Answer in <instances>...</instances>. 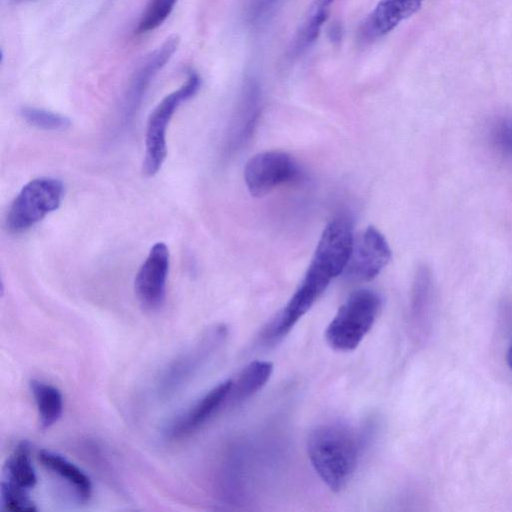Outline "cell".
I'll return each mask as SVG.
<instances>
[{
	"instance_id": "10",
	"label": "cell",
	"mask_w": 512,
	"mask_h": 512,
	"mask_svg": "<svg viewBox=\"0 0 512 512\" xmlns=\"http://www.w3.org/2000/svg\"><path fill=\"white\" fill-rule=\"evenodd\" d=\"M261 114V89L254 78H248L229 124L225 152L231 155L242 149L251 139Z\"/></svg>"
},
{
	"instance_id": "21",
	"label": "cell",
	"mask_w": 512,
	"mask_h": 512,
	"mask_svg": "<svg viewBox=\"0 0 512 512\" xmlns=\"http://www.w3.org/2000/svg\"><path fill=\"white\" fill-rule=\"evenodd\" d=\"M20 114L31 126L46 131L65 130L71 124L66 116L37 107H22Z\"/></svg>"
},
{
	"instance_id": "6",
	"label": "cell",
	"mask_w": 512,
	"mask_h": 512,
	"mask_svg": "<svg viewBox=\"0 0 512 512\" xmlns=\"http://www.w3.org/2000/svg\"><path fill=\"white\" fill-rule=\"evenodd\" d=\"M300 177L301 170L296 160L282 151L258 153L247 161L244 168L246 187L254 197H263Z\"/></svg>"
},
{
	"instance_id": "1",
	"label": "cell",
	"mask_w": 512,
	"mask_h": 512,
	"mask_svg": "<svg viewBox=\"0 0 512 512\" xmlns=\"http://www.w3.org/2000/svg\"><path fill=\"white\" fill-rule=\"evenodd\" d=\"M363 439L352 426L329 422L313 428L307 438V453L320 479L333 491L342 490L354 475Z\"/></svg>"
},
{
	"instance_id": "5",
	"label": "cell",
	"mask_w": 512,
	"mask_h": 512,
	"mask_svg": "<svg viewBox=\"0 0 512 512\" xmlns=\"http://www.w3.org/2000/svg\"><path fill=\"white\" fill-rule=\"evenodd\" d=\"M64 195L63 183L53 177H38L25 184L13 200L6 217L7 230L23 233L47 214L58 209Z\"/></svg>"
},
{
	"instance_id": "4",
	"label": "cell",
	"mask_w": 512,
	"mask_h": 512,
	"mask_svg": "<svg viewBox=\"0 0 512 512\" xmlns=\"http://www.w3.org/2000/svg\"><path fill=\"white\" fill-rule=\"evenodd\" d=\"M201 87V78L195 71L177 90L166 95L148 117L145 135V154L142 172L146 177L154 176L167 156L166 132L168 124L178 107L195 96Z\"/></svg>"
},
{
	"instance_id": "8",
	"label": "cell",
	"mask_w": 512,
	"mask_h": 512,
	"mask_svg": "<svg viewBox=\"0 0 512 512\" xmlns=\"http://www.w3.org/2000/svg\"><path fill=\"white\" fill-rule=\"evenodd\" d=\"M353 220L347 214L334 217L324 228L312 261L328 269L335 277L342 274L354 244Z\"/></svg>"
},
{
	"instance_id": "9",
	"label": "cell",
	"mask_w": 512,
	"mask_h": 512,
	"mask_svg": "<svg viewBox=\"0 0 512 512\" xmlns=\"http://www.w3.org/2000/svg\"><path fill=\"white\" fill-rule=\"evenodd\" d=\"M170 254L164 242L155 243L136 273L134 289L139 302L154 310L164 303Z\"/></svg>"
},
{
	"instance_id": "26",
	"label": "cell",
	"mask_w": 512,
	"mask_h": 512,
	"mask_svg": "<svg viewBox=\"0 0 512 512\" xmlns=\"http://www.w3.org/2000/svg\"><path fill=\"white\" fill-rule=\"evenodd\" d=\"M506 361H507L509 368L512 370V346L509 348V350L507 352Z\"/></svg>"
},
{
	"instance_id": "3",
	"label": "cell",
	"mask_w": 512,
	"mask_h": 512,
	"mask_svg": "<svg viewBox=\"0 0 512 512\" xmlns=\"http://www.w3.org/2000/svg\"><path fill=\"white\" fill-rule=\"evenodd\" d=\"M225 338L226 327L214 326L172 359L158 376L156 382L158 398L167 400L180 392L213 358Z\"/></svg>"
},
{
	"instance_id": "24",
	"label": "cell",
	"mask_w": 512,
	"mask_h": 512,
	"mask_svg": "<svg viewBox=\"0 0 512 512\" xmlns=\"http://www.w3.org/2000/svg\"><path fill=\"white\" fill-rule=\"evenodd\" d=\"M334 1L335 0H315L310 9L329 11V7Z\"/></svg>"
},
{
	"instance_id": "17",
	"label": "cell",
	"mask_w": 512,
	"mask_h": 512,
	"mask_svg": "<svg viewBox=\"0 0 512 512\" xmlns=\"http://www.w3.org/2000/svg\"><path fill=\"white\" fill-rule=\"evenodd\" d=\"M5 480L23 489H31L36 485L37 477L32 466L31 445L21 441L7 458L3 467Z\"/></svg>"
},
{
	"instance_id": "25",
	"label": "cell",
	"mask_w": 512,
	"mask_h": 512,
	"mask_svg": "<svg viewBox=\"0 0 512 512\" xmlns=\"http://www.w3.org/2000/svg\"><path fill=\"white\" fill-rule=\"evenodd\" d=\"M275 0H260L257 2V6L256 8L254 9V11L256 13H259L261 12L262 10H264L267 5H270L274 2Z\"/></svg>"
},
{
	"instance_id": "12",
	"label": "cell",
	"mask_w": 512,
	"mask_h": 512,
	"mask_svg": "<svg viewBox=\"0 0 512 512\" xmlns=\"http://www.w3.org/2000/svg\"><path fill=\"white\" fill-rule=\"evenodd\" d=\"M179 42L180 38L178 35H170L141 63L131 80L125 97L123 112L125 121H129L133 117L147 87L176 52Z\"/></svg>"
},
{
	"instance_id": "23",
	"label": "cell",
	"mask_w": 512,
	"mask_h": 512,
	"mask_svg": "<svg viewBox=\"0 0 512 512\" xmlns=\"http://www.w3.org/2000/svg\"><path fill=\"white\" fill-rule=\"evenodd\" d=\"M493 140L500 149L512 154V118L502 119L496 124Z\"/></svg>"
},
{
	"instance_id": "11",
	"label": "cell",
	"mask_w": 512,
	"mask_h": 512,
	"mask_svg": "<svg viewBox=\"0 0 512 512\" xmlns=\"http://www.w3.org/2000/svg\"><path fill=\"white\" fill-rule=\"evenodd\" d=\"M232 383V379L219 383L175 417L166 427L165 436L170 440L182 439L199 429L228 400Z\"/></svg>"
},
{
	"instance_id": "15",
	"label": "cell",
	"mask_w": 512,
	"mask_h": 512,
	"mask_svg": "<svg viewBox=\"0 0 512 512\" xmlns=\"http://www.w3.org/2000/svg\"><path fill=\"white\" fill-rule=\"evenodd\" d=\"M38 460L47 470L69 484L81 502L90 499L92 495L91 480L79 467L49 450H41L38 453Z\"/></svg>"
},
{
	"instance_id": "20",
	"label": "cell",
	"mask_w": 512,
	"mask_h": 512,
	"mask_svg": "<svg viewBox=\"0 0 512 512\" xmlns=\"http://www.w3.org/2000/svg\"><path fill=\"white\" fill-rule=\"evenodd\" d=\"M328 13L329 11L310 9L290 48L291 55L297 56L303 53L317 39L323 24L328 18Z\"/></svg>"
},
{
	"instance_id": "19",
	"label": "cell",
	"mask_w": 512,
	"mask_h": 512,
	"mask_svg": "<svg viewBox=\"0 0 512 512\" xmlns=\"http://www.w3.org/2000/svg\"><path fill=\"white\" fill-rule=\"evenodd\" d=\"M177 2L178 0H149L134 29L135 34H146L160 27Z\"/></svg>"
},
{
	"instance_id": "27",
	"label": "cell",
	"mask_w": 512,
	"mask_h": 512,
	"mask_svg": "<svg viewBox=\"0 0 512 512\" xmlns=\"http://www.w3.org/2000/svg\"><path fill=\"white\" fill-rule=\"evenodd\" d=\"M12 3H23V2H30V1H37V0H10Z\"/></svg>"
},
{
	"instance_id": "18",
	"label": "cell",
	"mask_w": 512,
	"mask_h": 512,
	"mask_svg": "<svg viewBox=\"0 0 512 512\" xmlns=\"http://www.w3.org/2000/svg\"><path fill=\"white\" fill-rule=\"evenodd\" d=\"M29 385L37 406L41 427L46 429L53 426L63 413L61 391L57 387L37 379H32Z\"/></svg>"
},
{
	"instance_id": "16",
	"label": "cell",
	"mask_w": 512,
	"mask_h": 512,
	"mask_svg": "<svg viewBox=\"0 0 512 512\" xmlns=\"http://www.w3.org/2000/svg\"><path fill=\"white\" fill-rule=\"evenodd\" d=\"M272 372L273 364L268 361L250 362L243 368L236 380H233L228 400L239 403L250 398L266 385Z\"/></svg>"
},
{
	"instance_id": "7",
	"label": "cell",
	"mask_w": 512,
	"mask_h": 512,
	"mask_svg": "<svg viewBox=\"0 0 512 512\" xmlns=\"http://www.w3.org/2000/svg\"><path fill=\"white\" fill-rule=\"evenodd\" d=\"M390 259L391 249L387 240L374 226H369L354 238L352 253L342 274L350 281H370Z\"/></svg>"
},
{
	"instance_id": "2",
	"label": "cell",
	"mask_w": 512,
	"mask_h": 512,
	"mask_svg": "<svg viewBox=\"0 0 512 512\" xmlns=\"http://www.w3.org/2000/svg\"><path fill=\"white\" fill-rule=\"evenodd\" d=\"M382 307L381 296L370 289L350 294L325 331L328 345L337 351L354 350L370 331Z\"/></svg>"
},
{
	"instance_id": "22",
	"label": "cell",
	"mask_w": 512,
	"mask_h": 512,
	"mask_svg": "<svg viewBox=\"0 0 512 512\" xmlns=\"http://www.w3.org/2000/svg\"><path fill=\"white\" fill-rule=\"evenodd\" d=\"M3 509L11 512H35V503L28 496L27 490L7 481H2L0 488Z\"/></svg>"
},
{
	"instance_id": "13",
	"label": "cell",
	"mask_w": 512,
	"mask_h": 512,
	"mask_svg": "<svg viewBox=\"0 0 512 512\" xmlns=\"http://www.w3.org/2000/svg\"><path fill=\"white\" fill-rule=\"evenodd\" d=\"M433 305L434 285L432 273L429 267L421 265L414 277L410 299L411 329L418 340H424L430 333Z\"/></svg>"
},
{
	"instance_id": "14",
	"label": "cell",
	"mask_w": 512,
	"mask_h": 512,
	"mask_svg": "<svg viewBox=\"0 0 512 512\" xmlns=\"http://www.w3.org/2000/svg\"><path fill=\"white\" fill-rule=\"evenodd\" d=\"M423 0H380L364 23L362 34L368 40L385 36L400 22L416 13Z\"/></svg>"
}]
</instances>
